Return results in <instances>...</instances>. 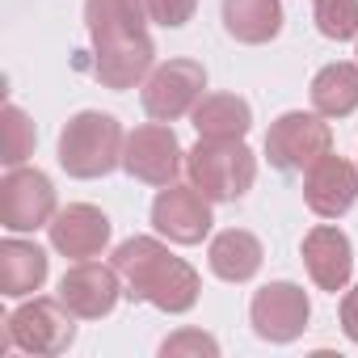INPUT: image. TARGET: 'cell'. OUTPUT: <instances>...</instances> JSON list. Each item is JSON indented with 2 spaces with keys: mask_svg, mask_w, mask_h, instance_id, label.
<instances>
[{
  "mask_svg": "<svg viewBox=\"0 0 358 358\" xmlns=\"http://www.w3.org/2000/svg\"><path fill=\"white\" fill-rule=\"evenodd\" d=\"M148 5L143 0H85V26L93 38V76L122 93L152 76L156 47L148 34Z\"/></svg>",
  "mask_w": 358,
  "mask_h": 358,
  "instance_id": "1",
  "label": "cell"
},
{
  "mask_svg": "<svg viewBox=\"0 0 358 358\" xmlns=\"http://www.w3.org/2000/svg\"><path fill=\"white\" fill-rule=\"evenodd\" d=\"M118 274H122V287L131 299L139 303H152L169 316H182L199 303V291H203V278L199 270L169 253L164 241L156 236H131L114 249V262H110Z\"/></svg>",
  "mask_w": 358,
  "mask_h": 358,
  "instance_id": "2",
  "label": "cell"
},
{
  "mask_svg": "<svg viewBox=\"0 0 358 358\" xmlns=\"http://www.w3.org/2000/svg\"><path fill=\"white\" fill-rule=\"evenodd\" d=\"M122 122L101 110H80L59 131V164L76 182H97L122 164Z\"/></svg>",
  "mask_w": 358,
  "mask_h": 358,
  "instance_id": "3",
  "label": "cell"
},
{
  "mask_svg": "<svg viewBox=\"0 0 358 358\" xmlns=\"http://www.w3.org/2000/svg\"><path fill=\"white\" fill-rule=\"evenodd\" d=\"M186 173L211 203H236L257 182V156L249 152L245 139H203L199 135V143L186 152Z\"/></svg>",
  "mask_w": 358,
  "mask_h": 358,
  "instance_id": "4",
  "label": "cell"
},
{
  "mask_svg": "<svg viewBox=\"0 0 358 358\" xmlns=\"http://www.w3.org/2000/svg\"><path fill=\"white\" fill-rule=\"evenodd\" d=\"M76 341V316L68 312L64 299H26L17 312L5 316V337L0 350H22L34 358H55Z\"/></svg>",
  "mask_w": 358,
  "mask_h": 358,
  "instance_id": "5",
  "label": "cell"
},
{
  "mask_svg": "<svg viewBox=\"0 0 358 358\" xmlns=\"http://www.w3.org/2000/svg\"><path fill=\"white\" fill-rule=\"evenodd\" d=\"M329 152H333V131H329L324 114H316V110L312 114L287 110L266 131V160L278 173H308Z\"/></svg>",
  "mask_w": 358,
  "mask_h": 358,
  "instance_id": "6",
  "label": "cell"
},
{
  "mask_svg": "<svg viewBox=\"0 0 358 358\" xmlns=\"http://www.w3.org/2000/svg\"><path fill=\"white\" fill-rule=\"evenodd\" d=\"M55 186L43 169H9L0 177V228L9 232H38L55 220Z\"/></svg>",
  "mask_w": 358,
  "mask_h": 358,
  "instance_id": "7",
  "label": "cell"
},
{
  "mask_svg": "<svg viewBox=\"0 0 358 358\" xmlns=\"http://www.w3.org/2000/svg\"><path fill=\"white\" fill-rule=\"evenodd\" d=\"M182 164H186V152L177 143L173 127H164L156 118L135 127L127 135V143H122V169H127V177H135L143 186H156V190L173 186Z\"/></svg>",
  "mask_w": 358,
  "mask_h": 358,
  "instance_id": "8",
  "label": "cell"
},
{
  "mask_svg": "<svg viewBox=\"0 0 358 358\" xmlns=\"http://www.w3.org/2000/svg\"><path fill=\"white\" fill-rule=\"evenodd\" d=\"M312 320V299L299 282H266L262 291H253V303H249V324L262 341L270 345H287L295 337H303Z\"/></svg>",
  "mask_w": 358,
  "mask_h": 358,
  "instance_id": "9",
  "label": "cell"
},
{
  "mask_svg": "<svg viewBox=\"0 0 358 358\" xmlns=\"http://www.w3.org/2000/svg\"><path fill=\"white\" fill-rule=\"evenodd\" d=\"M207 89V68L199 59H169L160 68H152V76L143 80V114L156 122H177L182 114H190L203 101Z\"/></svg>",
  "mask_w": 358,
  "mask_h": 358,
  "instance_id": "10",
  "label": "cell"
},
{
  "mask_svg": "<svg viewBox=\"0 0 358 358\" xmlns=\"http://www.w3.org/2000/svg\"><path fill=\"white\" fill-rule=\"evenodd\" d=\"M211 199L190 182V186H164L152 199V228L169 241V245H203L211 236Z\"/></svg>",
  "mask_w": 358,
  "mask_h": 358,
  "instance_id": "11",
  "label": "cell"
},
{
  "mask_svg": "<svg viewBox=\"0 0 358 358\" xmlns=\"http://www.w3.org/2000/svg\"><path fill=\"white\" fill-rule=\"evenodd\" d=\"M127 295L122 287V274L114 266H101V262H76L64 278H59V299L68 303V312L76 320H101L118 308V299Z\"/></svg>",
  "mask_w": 358,
  "mask_h": 358,
  "instance_id": "12",
  "label": "cell"
},
{
  "mask_svg": "<svg viewBox=\"0 0 358 358\" xmlns=\"http://www.w3.org/2000/svg\"><path fill=\"white\" fill-rule=\"evenodd\" d=\"M303 203L320 220H341L358 203V164H350L345 156H333V152L320 156L303 173Z\"/></svg>",
  "mask_w": 358,
  "mask_h": 358,
  "instance_id": "13",
  "label": "cell"
},
{
  "mask_svg": "<svg viewBox=\"0 0 358 358\" xmlns=\"http://www.w3.org/2000/svg\"><path fill=\"white\" fill-rule=\"evenodd\" d=\"M47 232H51L55 253H64L72 262H89V257H101L110 245V215L89 203H68L64 211H55Z\"/></svg>",
  "mask_w": 358,
  "mask_h": 358,
  "instance_id": "14",
  "label": "cell"
},
{
  "mask_svg": "<svg viewBox=\"0 0 358 358\" xmlns=\"http://www.w3.org/2000/svg\"><path fill=\"white\" fill-rule=\"evenodd\" d=\"M303 266H308V278L337 295L350 287V274H354V245L341 228L333 224H316L308 236H303Z\"/></svg>",
  "mask_w": 358,
  "mask_h": 358,
  "instance_id": "15",
  "label": "cell"
},
{
  "mask_svg": "<svg viewBox=\"0 0 358 358\" xmlns=\"http://www.w3.org/2000/svg\"><path fill=\"white\" fill-rule=\"evenodd\" d=\"M47 253L34 245V241H0V295H9V299H30L34 291H43L47 282Z\"/></svg>",
  "mask_w": 358,
  "mask_h": 358,
  "instance_id": "16",
  "label": "cell"
},
{
  "mask_svg": "<svg viewBox=\"0 0 358 358\" xmlns=\"http://www.w3.org/2000/svg\"><path fill=\"white\" fill-rule=\"evenodd\" d=\"M266 262V249L253 232L245 228H224L211 245H207V266L215 278L224 282H249Z\"/></svg>",
  "mask_w": 358,
  "mask_h": 358,
  "instance_id": "17",
  "label": "cell"
},
{
  "mask_svg": "<svg viewBox=\"0 0 358 358\" xmlns=\"http://www.w3.org/2000/svg\"><path fill=\"white\" fill-rule=\"evenodd\" d=\"M224 30L245 47L274 43L282 34V0H224Z\"/></svg>",
  "mask_w": 358,
  "mask_h": 358,
  "instance_id": "18",
  "label": "cell"
},
{
  "mask_svg": "<svg viewBox=\"0 0 358 358\" xmlns=\"http://www.w3.org/2000/svg\"><path fill=\"white\" fill-rule=\"evenodd\" d=\"M190 118L203 139H245L253 127V106L236 93H203Z\"/></svg>",
  "mask_w": 358,
  "mask_h": 358,
  "instance_id": "19",
  "label": "cell"
},
{
  "mask_svg": "<svg viewBox=\"0 0 358 358\" xmlns=\"http://www.w3.org/2000/svg\"><path fill=\"white\" fill-rule=\"evenodd\" d=\"M308 97H312L316 114H324V118H350L358 110V64L337 59V64L320 68L312 76Z\"/></svg>",
  "mask_w": 358,
  "mask_h": 358,
  "instance_id": "20",
  "label": "cell"
},
{
  "mask_svg": "<svg viewBox=\"0 0 358 358\" xmlns=\"http://www.w3.org/2000/svg\"><path fill=\"white\" fill-rule=\"evenodd\" d=\"M312 22L324 38L350 43V38H358V0H316Z\"/></svg>",
  "mask_w": 358,
  "mask_h": 358,
  "instance_id": "21",
  "label": "cell"
},
{
  "mask_svg": "<svg viewBox=\"0 0 358 358\" xmlns=\"http://www.w3.org/2000/svg\"><path fill=\"white\" fill-rule=\"evenodd\" d=\"M5 160L9 169H17V164H26L30 156H34V143H38V131H34V122H30V114L22 110V106H5Z\"/></svg>",
  "mask_w": 358,
  "mask_h": 358,
  "instance_id": "22",
  "label": "cell"
},
{
  "mask_svg": "<svg viewBox=\"0 0 358 358\" xmlns=\"http://www.w3.org/2000/svg\"><path fill=\"white\" fill-rule=\"evenodd\" d=\"M160 354L164 358H186V354H194V358H220V341L211 337V333H203V329H182V333H173L164 345H160Z\"/></svg>",
  "mask_w": 358,
  "mask_h": 358,
  "instance_id": "23",
  "label": "cell"
},
{
  "mask_svg": "<svg viewBox=\"0 0 358 358\" xmlns=\"http://www.w3.org/2000/svg\"><path fill=\"white\" fill-rule=\"evenodd\" d=\"M143 5H148V17H152L156 26H164V30H182V26L194 17L199 0H143Z\"/></svg>",
  "mask_w": 358,
  "mask_h": 358,
  "instance_id": "24",
  "label": "cell"
},
{
  "mask_svg": "<svg viewBox=\"0 0 358 358\" xmlns=\"http://www.w3.org/2000/svg\"><path fill=\"white\" fill-rule=\"evenodd\" d=\"M341 333L358 345V287H350L341 295Z\"/></svg>",
  "mask_w": 358,
  "mask_h": 358,
  "instance_id": "25",
  "label": "cell"
},
{
  "mask_svg": "<svg viewBox=\"0 0 358 358\" xmlns=\"http://www.w3.org/2000/svg\"><path fill=\"white\" fill-rule=\"evenodd\" d=\"M354 43H358V38H354Z\"/></svg>",
  "mask_w": 358,
  "mask_h": 358,
  "instance_id": "26",
  "label": "cell"
}]
</instances>
